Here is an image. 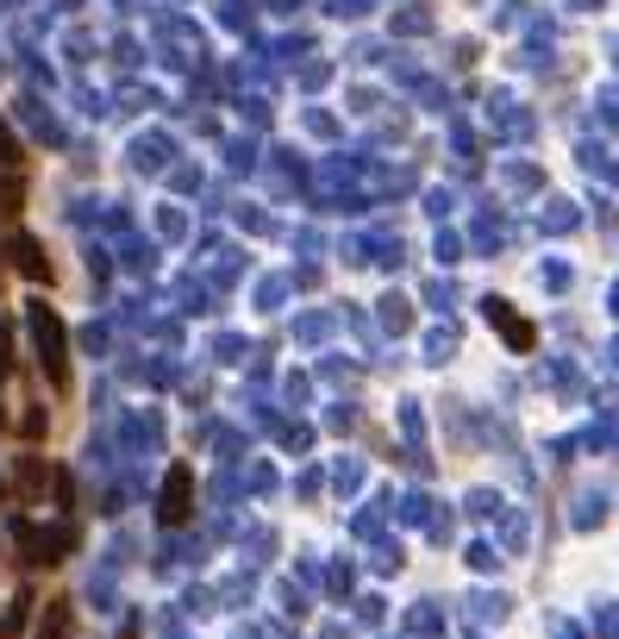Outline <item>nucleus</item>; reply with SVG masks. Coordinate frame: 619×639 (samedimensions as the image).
Wrapping results in <instances>:
<instances>
[{
  "label": "nucleus",
  "instance_id": "nucleus-1",
  "mask_svg": "<svg viewBox=\"0 0 619 639\" xmlns=\"http://www.w3.org/2000/svg\"><path fill=\"white\" fill-rule=\"evenodd\" d=\"M32 327H38V352H45V364H50V383H63V333H57V320L38 307Z\"/></svg>",
  "mask_w": 619,
  "mask_h": 639
},
{
  "label": "nucleus",
  "instance_id": "nucleus-2",
  "mask_svg": "<svg viewBox=\"0 0 619 639\" xmlns=\"http://www.w3.org/2000/svg\"><path fill=\"white\" fill-rule=\"evenodd\" d=\"M182 514H188V470H175L163 489V520H182Z\"/></svg>",
  "mask_w": 619,
  "mask_h": 639
},
{
  "label": "nucleus",
  "instance_id": "nucleus-3",
  "mask_svg": "<svg viewBox=\"0 0 619 639\" xmlns=\"http://www.w3.org/2000/svg\"><path fill=\"white\" fill-rule=\"evenodd\" d=\"M13 251H20V270H25V277H50L45 251H38V245H32V238H20V245H13Z\"/></svg>",
  "mask_w": 619,
  "mask_h": 639
},
{
  "label": "nucleus",
  "instance_id": "nucleus-4",
  "mask_svg": "<svg viewBox=\"0 0 619 639\" xmlns=\"http://www.w3.org/2000/svg\"><path fill=\"white\" fill-rule=\"evenodd\" d=\"M7 163H13V138H7V132H0V170H7Z\"/></svg>",
  "mask_w": 619,
  "mask_h": 639
}]
</instances>
